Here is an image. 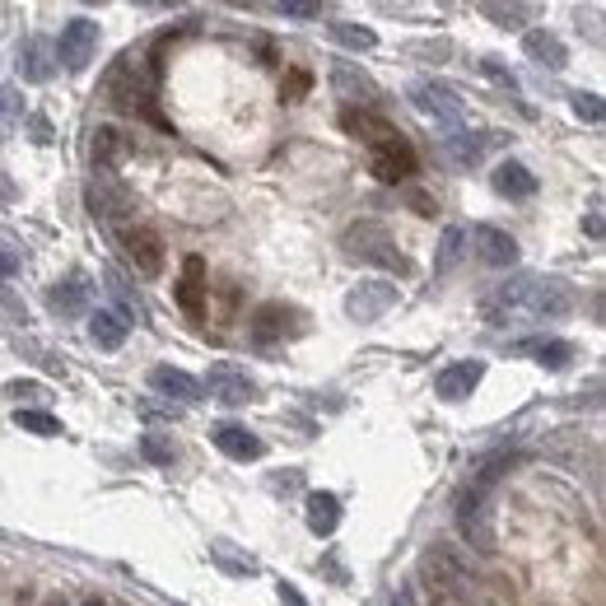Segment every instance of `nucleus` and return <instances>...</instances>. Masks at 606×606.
I'll return each mask as SVG.
<instances>
[{"label":"nucleus","mask_w":606,"mask_h":606,"mask_svg":"<svg viewBox=\"0 0 606 606\" xmlns=\"http://www.w3.org/2000/svg\"><path fill=\"white\" fill-rule=\"evenodd\" d=\"M401 52H407V57H434V61H443V57H453V42H448V38H434V42H407Z\"/></svg>","instance_id":"473e14b6"},{"label":"nucleus","mask_w":606,"mask_h":606,"mask_svg":"<svg viewBox=\"0 0 606 606\" xmlns=\"http://www.w3.org/2000/svg\"><path fill=\"white\" fill-rule=\"evenodd\" d=\"M10 397H19V401H33V397H42V383H10Z\"/></svg>","instance_id":"ea45409f"},{"label":"nucleus","mask_w":606,"mask_h":606,"mask_svg":"<svg viewBox=\"0 0 606 606\" xmlns=\"http://www.w3.org/2000/svg\"><path fill=\"white\" fill-rule=\"evenodd\" d=\"M103 285H107L112 304H117V318H122L126 327H131V322H136V327H145V322H150V312H145L141 295H136V289H131V280L117 271V266H107V271H103Z\"/></svg>","instance_id":"dca6fc26"},{"label":"nucleus","mask_w":606,"mask_h":606,"mask_svg":"<svg viewBox=\"0 0 606 606\" xmlns=\"http://www.w3.org/2000/svg\"><path fill=\"white\" fill-rule=\"evenodd\" d=\"M215 439V448L224 458H234V462H257L261 453H266V443L248 430V424H219V430L210 434Z\"/></svg>","instance_id":"2eb2a0df"},{"label":"nucleus","mask_w":606,"mask_h":606,"mask_svg":"<svg viewBox=\"0 0 606 606\" xmlns=\"http://www.w3.org/2000/svg\"><path fill=\"white\" fill-rule=\"evenodd\" d=\"M466 243L476 248V257H481L485 266H495V271H509V266H518V257H523L518 238L504 234V229H495V224H476V229L466 234Z\"/></svg>","instance_id":"0eeeda50"},{"label":"nucleus","mask_w":606,"mask_h":606,"mask_svg":"<svg viewBox=\"0 0 606 606\" xmlns=\"http://www.w3.org/2000/svg\"><path fill=\"white\" fill-rule=\"evenodd\" d=\"M481 378H485V364H481V359H458V364L439 369L434 392H439L443 401H466L471 392L481 388Z\"/></svg>","instance_id":"f8f14e48"},{"label":"nucleus","mask_w":606,"mask_h":606,"mask_svg":"<svg viewBox=\"0 0 606 606\" xmlns=\"http://www.w3.org/2000/svg\"><path fill=\"white\" fill-rule=\"evenodd\" d=\"M392 606H415V593H411V588H401V593H397V602H392Z\"/></svg>","instance_id":"79ce46f5"},{"label":"nucleus","mask_w":606,"mask_h":606,"mask_svg":"<svg viewBox=\"0 0 606 606\" xmlns=\"http://www.w3.org/2000/svg\"><path fill=\"white\" fill-rule=\"evenodd\" d=\"M327 33L341 42V48H350V52H373L378 48V38H373V29H359V24H346V19H336V24H327Z\"/></svg>","instance_id":"a878e982"},{"label":"nucleus","mask_w":606,"mask_h":606,"mask_svg":"<svg viewBox=\"0 0 606 606\" xmlns=\"http://www.w3.org/2000/svg\"><path fill=\"white\" fill-rule=\"evenodd\" d=\"M0 322L6 327H19V322H29V312H24V304H19L10 289H0Z\"/></svg>","instance_id":"72a5a7b5"},{"label":"nucleus","mask_w":606,"mask_h":606,"mask_svg":"<svg viewBox=\"0 0 606 606\" xmlns=\"http://www.w3.org/2000/svg\"><path fill=\"white\" fill-rule=\"evenodd\" d=\"M48 308L61 312V318H80V312L89 308V276L84 271H71L65 280H57L48 289Z\"/></svg>","instance_id":"f3484780"},{"label":"nucleus","mask_w":606,"mask_h":606,"mask_svg":"<svg viewBox=\"0 0 606 606\" xmlns=\"http://www.w3.org/2000/svg\"><path fill=\"white\" fill-rule=\"evenodd\" d=\"M439 145H443V154H448V160H453L458 168H476V164L485 160V136H481V131L453 126V131H448V136H443Z\"/></svg>","instance_id":"412c9836"},{"label":"nucleus","mask_w":606,"mask_h":606,"mask_svg":"<svg viewBox=\"0 0 606 606\" xmlns=\"http://www.w3.org/2000/svg\"><path fill=\"white\" fill-rule=\"evenodd\" d=\"M304 504H308V532L312 536H331L341 527V500H336L331 490H312Z\"/></svg>","instance_id":"5701e85b"},{"label":"nucleus","mask_w":606,"mask_h":606,"mask_svg":"<svg viewBox=\"0 0 606 606\" xmlns=\"http://www.w3.org/2000/svg\"><path fill=\"white\" fill-rule=\"evenodd\" d=\"M481 14H485V19H495L500 29H518L532 10H527V6H481Z\"/></svg>","instance_id":"2f4dec72"},{"label":"nucleus","mask_w":606,"mask_h":606,"mask_svg":"<svg viewBox=\"0 0 606 606\" xmlns=\"http://www.w3.org/2000/svg\"><path fill=\"white\" fill-rule=\"evenodd\" d=\"M280 14L285 19H299V24H304V19H322V6H299V0H285Z\"/></svg>","instance_id":"e433bc0d"},{"label":"nucleus","mask_w":606,"mask_h":606,"mask_svg":"<svg viewBox=\"0 0 606 606\" xmlns=\"http://www.w3.org/2000/svg\"><path fill=\"white\" fill-rule=\"evenodd\" d=\"M122 243H126V257L136 261L141 276L154 280V276L164 271V243H160V234H154V229H126Z\"/></svg>","instance_id":"4468645a"},{"label":"nucleus","mask_w":606,"mask_h":606,"mask_svg":"<svg viewBox=\"0 0 606 606\" xmlns=\"http://www.w3.org/2000/svg\"><path fill=\"white\" fill-rule=\"evenodd\" d=\"M397 308V285L392 280H359L346 295V318L350 322H378Z\"/></svg>","instance_id":"423d86ee"},{"label":"nucleus","mask_w":606,"mask_h":606,"mask_svg":"<svg viewBox=\"0 0 606 606\" xmlns=\"http://www.w3.org/2000/svg\"><path fill=\"white\" fill-rule=\"evenodd\" d=\"M331 89H336V99L341 103H350V107L359 103V112H373L378 99H383L378 94V84L359 71L355 61H331Z\"/></svg>","instance_id":"1a4fd4ad"},{"label":"nucleus","mask_w":606,"mask_h":606,"mask_svg":"<svg viewBox=\"0 0 606 606\" xmlns=\"http://www.w3.org/2000/svg\"><path fill=\"white\" fill-rule=\"evenodd\" d=\"M583 229H588V238H602V215L593 210L588 219H583Z\"/></svg>","instance_id":"a19ab883"},{"label":"nucleus","mask_w":606,"mask_h":606,"mask_svg":"<svg viewBox=\"0 0 606 606\" xmlns=\"http://www.w3.org/2000/svg\"><path fill=\"white\" fill-rule=\"evenodd\" d=\"M141 458H145V462H154V466H173L177 448H173L164 434H141Z\"/></svg>","instance_id":"c756f323"},{"label":"nucleus","mask_w":606,"mask_h":606,"mask_svg":"<svg viewBox=\"0 0 606 606\" xmlns=\"http://www.w3.org/2000/svg\"><path fill=\"white\" fill-rule=\"evenodd\" d=\"M210 555H215V565H224L229 574H257V559H253V555H234L229 542H215Z\"/></svg>","instance_id":"c85d7f7f"},{"label":"nucleus","mask_w":606,"mask_h":606,"mask_svg":"<svg viewBox=\"0 0 606 606\" xmlns=\"http://www.w3.org/2000/svg\"><path fill=\"white\" fill-rule=\"evenodd\" d=\"M248 336L261 350H271L280 341H295V336H304V312L295 304H261L248 322Z\"/></svg>","instance_id":"7ed1b4c3"},{"label":"nucleus","mask_w":606,"mask_h":606,"mask_svg":"<svg viewBox=\"0 0 606 606\" xmlns=\"http://www.w3.org/2000/svg\"><path fill=\"white\" fill-rule=\"evenodd\" d=\"M462 257H466V229H458V224H448L443 238H439V253H434V276H448Z\"/></svg>","instance_id":"393cba45"},{"label":"nucleus","mask_w":606,"mask_h":606,"mask_svg":"<svg viewBox=\"0 0 606 606\" xmlns=\"http://www.w3.org/2000/svg\"><path fill=\"white\" fill-rule=\"evenodd\" d=\"M513 355H527V359H536L542 369H569V359H574L578 350H574V341H559V336H532V341L513 346Z\"/></svg>","instance_id":"6ab92c4d"},{"label":"nucleus","mask_w":606,"mask_h":606,"mask_svg":"<svg viewBox=\"0 0 606 606\" xmlns=\"http://www.w3.org/2000/svg\"><path fill=\"white\" fill-rule=\"evenodd\" d=\"M569 107H574V117H578V122H593V126L606 117L602 99H597V94H583V89H578V94H569Z\"/></svg>","instance_id":"7c9ffc66"},{"label":"nucleus","mask_w":606,"mask_h":606,"mask_svg":"<svg viewBox=\"0 0 606 606\" xmlns=\"http://www.w3.org/2000/svg\"><path fill=\"white\" fill-rule=\"evenodd\" d=\"M52 48H57V61L65 65V71H84V65L99 57V24L80 14V19H71V24L61 29V38L52 42Z\"/></svg>","instance_id":"39448f33"},{"label":"nucleus","mask_w":606,"mask_h":606,"mask_svg":"<svg viewBox=\"0 0 606 606\" xmlns=\"http://www.w3.org/2000/svg\"><path fill=\"white\" fill-rule=\"evenodd\" d=\"M57 48L48 38H24L19 42V61H14V71H19V80H29V84H48L52 75H57Z\"/></svg>","instance_id":"9b49d317"},{"label":"nucleus","mask_w":606,"mask_h":606,"mask_svg":"<svg viewBox=\"0 0 606 606\" xmlns=\"http://www.w3.org/2000/svg\"><path fill=\"white\" fill-rule=\"evenodd\" d=\"M407 99L415 103V112H424V117H434L439 126H462L466 117V103L458 99V89L453 84H443V80H411L407 89Z\"/></svg>","instance_id":"f03ea898"},{"label":"nucleus","mask_w":606,"mask_h":606,"mask_svg":"<svg viewBox=\"0 0 606 606\" xmlns=\"http://www.w3.org/2000/svg\"><path fill=\"white\" fill-rule=\"evenodd\" d=\"M411 206H415V215H439V206L424 192H411Z\"/></svg>","instance_id":"58836bf2"},{"label":"nucleus","mask_w":606,"mask_h":606,"mask_svg":"<svg viewBox=\"0 0 606 606\" xmlns=\"http://www.w3.org/2000/svg\"><path fill=\"white\" fill-rule=\"evenodd\" d=\"M481 71L495 80V84H504V89H513V94H518V80H513V71H504V65L495 61V57H481Z\"/></svg>","instance_id":"c9c22d12"},{"label":"nucleus","mask_w":606,"mask_h":606,"mask_svg":"<svg viewBox=\"0 0 606 606\" xmlns=\"http://www.w3.org/2000/svg\"><path fill=\"white\" fill-rule=\"evenodd\" d=\"M19 276V248L10 238H0V280H14Z\"/></svg>","instance_id":"f704fd0d"},{"label":"nucleus","mask_w":606,"mask_h":606,"mask_svg":"<svg viewBox=\"0 0 606 606\" xmlns=\"http://www.w3.org/2000/svg\"><path fill=\"white\" fill-rule=\"evenodd\" d=\"M150 388L160 397H173V401H201V383L187 369H173V364L150 369Z\"/></svg>","instance_id":"4be33fe9"},{"label":"nucleus","mask_w":606,"mask_h":606,"mask_svg":"<svg viewBox=\"0 0 606 606\" xmlns=\"http://www.w3.org/2000/svg\"><path fill=\"white\" fill-rule=\"evenodd\" d=\"M14 424H19V430H29V434H42V439H57V434H61V420H57V415L29 411V407L14 411Z\"/></svg>","instance_id":"bb28decb"},{"label":"nucleus","mask_w":606,"mask_h":606,"mask_svg":"<svg viewBox=\"0 0 606 606\" xmlns=\"http://www.w3.org/2000/svg\"><path fill=\"white\" fill-rule=\"evenodd\" d=\"M89 201H94V215H103V219H112L117 224L126 210H131V196H126V187L112 177V168H94V187H89Z\"/></svg>","instance_id":"ddd939ff"},{"label":"nucleus","mask_w":606,"mask_h":606,"mask_svg":"<svg viewBox=\"0 0 606 606\" xmlns=\"http://www.w3.org/2000/svg\"><path fill=\"white\" fill-rule=\"evenodd\" d=\"M280 606H308L304 593L295 588V583H280Z\"/></svg>","instance_id":"4c0bfd02"},{"label":"nucleus","mask_w":606,"mask_h":606,"mask_svg":"<svg viewBox=\"0 0 606 606\" xmlns=\"http://www.w3.org/2000/svg\"><path fill=\"white\" fill-rule=\"evenodd\" d=\"M523 52H527V61L542 65V71H565V65H569L565 42H559L551 29H532V33H523Z\"/></svg>","instance_id":"aec40b11"},{"label":"nucleus","mask_w":606,"mask_h":606,"mask_svg":"<svg viewBox=\"0 0 606 606\" xmlns=\"http://www.w3.org/2000/svg\"><path fill=\"white\" fill-rule=\"evenodd\" d=\"M201 280H206V261L201 257H187V280H183V308L192 312H201Z\"/></svg>","instance_id":"cd10ccee"},{"label":"nucleus","mask_w":606,"mask_h":606,"mask_svg":"<svg viewBox=\"0 0 606 606\" xmlns=\"http://www.w3.org/2000/svg\"><path fill=\"white\" fill-rule=\"evenodd\" d=\"M341 253H346V261H359V266H383V271H397V276L411 271L407 257L397 253V234L388 229V224H378V219L350 224L346 238H341Z\"/></svg>","instance_id":"f257e3e1"},{"label":"nucleus","mask_w":606,"mask_h":606,"mask_svg":"<svg viewBox=\"0 0 606 606\" xmlns=\"http://www.w3.org/2000/svg\"><path fill=\"white\" fill-rule=\"evenodd\" d=\"M201 388H206L215 401H224V407H248L257 397V383L248 378V369H238V364H210Z\"/></svg>","instance_id":"9d476101"},{"label":"nucleus","mask_w":606,"mask_h":606,"mask_svg":"<svg viewBox=\"0 0 606 606\" xmlns=\"http://www.w3.org/2000/svg\"><path fill=\"white\" fill-rule=\"evenodd\" d=\"M126 331H131V327H126L112 308L89 312V341H94L99 350H122V346H126Z\"/></svg>","instance_id":"b1692460"},{"label":"nucleus","mask_w":606,"mask_h":606,"mask_svg":"<svg viewBox=\"0 0 606 606\" xmlns=\"http://www.w3.org/2000/svg\"><path fill=\"white\" fill-rule=\"evenodd\" d=\"M490 183H495V192L509 196V201H532L536 196V173L518 160H500L495 173H490Z\"/></svg>","instance_id":"a211bd4d"},{"label":"nucleus","mask_w":606,"mask_h":606,"mask_svg":"<svg viewBox=\"0 0 606 606\" xmlns=\"http://www.w3.org/2000/svg\"><path fill=\"white\" fill-rule=\"evenodd\" d=\"M574 289L565 280H555V276H532L527 285V295H523V312L536 322H559V318H569L574 312Z\"/></svg>","instance_id":"20e7f679"},{"label":"nucleus","mask_w":606,"mask_h":606,"mask_svg":"<svg viewBox=\"0 0 606 606\" xmlns=\"http://www.w3.org/2000/svg\"><path fill=\"white\" fill-rule=\"evenodd\" d=\"M373 173L383 177V183H407L415 173V150L407 145L401 131H388L383 141H373Z\"/></svg>","instance_id":"6e6552de"}]
</instances>
